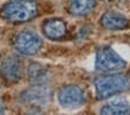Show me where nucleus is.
<instances>
[{"mask_svg": "<svg viewBox=\"0 0 130 115\" xmlns=\"http://www.w3.org/2000/svg\"><path fill=\"white\" fill-rule=\"evenodd\" d=\"M95 91L99 99H108L123 93L130 88V77L122 73L99 76L94 80Z\"/></svg>", "mask_w": 130, "mask_h": 115, "instance_id": "2", "label": "nucleus"}, {"mask_svg": "<svg viewBox=\"0 0 130 115\" xmlns=\"http://www.w3.org/2000/svg\"><path fill=\"white\" fill-rule=\"evenodd\" d=\"M4 113H5V107L0 104V114H4Z\"/></svg>", "mask_w": 130, "mask_h": 115, "instance_id": "13", "label": "nucleus"}, {"mask_svg": "<svg viewBox=\"0 0 130 115\" xmlns=\"http://www.w3.org/2000/svg\"><path fill=\"white\" fill-rule=\"evenodd\" d=\"M101 25L108 30H121L130 26V22L124 15L116 12H107L101 18Z\"/></svg>", "mask_w": 130, "mask_h": 115, "instance_id": "9", "label": "nucleus"}, {"mask_svg": "<svg viewBox=\"0 0 130 115\" xmlns=\"http://www.w3.org/2000/svg\"><path fill=\"white\" fill-rule=\"evenodd\" d=\"M51 98L52 91L49 86H46V84H35L20 94V101L22 104L36 108L46 106Z\"/></svg>", "mask_w": 130, "mask_h": 115, "instance_id": "4", "label": "nucleus"}, {"mask_svg": "<svg viewBox=\"0 0 130 115\" xmlns=\"http://www.w3.org/2000/svg\"><path fill=\"white\" fill-rule=\"evenodd\" d=\"M100 112L101 114H128L130 112V105L124 99H116L105 105Z\"/></svg>", "mask_w": 130, "mask_h": 115, "instance_id": "12", "label": "nucleus"}, {"mask_svg": "<svg viewBox=\"0 0 130 115\" xmlns=\"http://www.w3.org/2000/svg\"><path fill=\"white\" fill-rule=\"evenodd\" d=\"M127 63L111 47H102L98 50L95 66L98 71L115 72L124 69Z\"/></svg>", "mask_w": 130, "mask_h": 115, "instance_id": "3", "label": "nucleus"}, {"mask_svg": "<svg viewBox=\"0 0 130 115\" xmlns=\"http://www.w3.org/2000/svg\"><path fill=\"white\" fill-rule=\"evenodd\" d=\"M42 30H43L45 37L52 41L60 40L66 35V25L65 22L60 19H50L45 20L42 25Z\"/></svg>", "mask_w": 130, "mask_h": 115, "instance_id": "8", "label": "nucleus"}, {"mask_svg": "<svg viewBox=\"0 0 130 115\" xmlns=\"http://www.w3.org/2000/svg\"><path fill=\"white\" fill-rule=\"evenodd\" d=\"M13 47L16 51L24 56L36 55L42 48L41 37L31 30H23L14 37Z\"/></svg>", "mask_w": 130, "mask_h": 115, "instance_id": "5", "label": "nucleus"}, {"mask_svg": "<svg viewBox=\"0 0 130 115\" xmlns=\"http://www.w3.org/2000/svg\"><path fill=\"white\" fill-rule=\"evenodd\" d=\"M0 77L7 83H16L22 77V63L16 56L0 57Z\"/></svg>", "mask_w": 130, "mask_h": 115, "instance_id": "7", "label": "nucleus"}, {"mask_svg": "<svg viewBox=\"0 0 130 115\" xmlns=\"http://www.w3.org/2000/svg\"><path fill=\"white\" fill-rule=\"evenodd\" d=\"M58 102L62 107L68 109L78 108L85 104V93L79 86H63L58 92Z\"/></svg>", "mask_w": 130, "mask_h": 115, "instance_id": "6", "label": "nucleus"}, {"mask_svg": "<svg viewBox=\"0 0 130 115\" xmlns=\"http://www.w3.org/2000/svg\"><path fill=\"white\" fill-rule=\"evenodd\" d=\"M96 5V0H70L69 11L72 15L83 17L92 11Z\"/></svg>", "mask_w": 130, "mask_h": 115, "instance_id": "11", "label": "nucleus"}, {"mask_svg": "<svg viewBox=\"0 0 130 115\" xmlns=\"http://www.w3.org/2000/svg\"><path fill=\"white\" fill-rule=\"evenodd\" d=\"M29 80L34 84H46L51 78V73L44 65L40 63H32L28 68Z\"/></svg>", "mask_w": 130, "mask_h": 115, "instance_id": "10", "label": "nucleus"}, {"mask_svg": "<svg viewBox=\"0 0 130 115\" xmlns=\"http://www.w3.org/2000/svg\"><path fill=\"white\" fill-rule=\"evenodd\" d=\"M38 14L36 0H9L0 8V17L12 23H22L32 20Z\"/></svg>", "mask_w": 130, "mask_h": 115, "instance_id": "1", "label": "nucleus"}]
</instances>
